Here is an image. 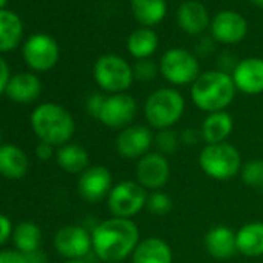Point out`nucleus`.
<instances>
[{
    "mask_svg": "<svg viewBox=\"0 0 263 263\" xmlns=\"http://www.w3.org/2000/svg\"><path fill=\"white\" fill-rule=\"evenodd\" d=\"M138 113V102L128 93L108 95L99 115V122L110 130H122L134 124Z\"/></svg>",
    "mask_w": 263,
    "mask_h": 263,
    "instance_id": "obj_10",
    "label": "nucleus"
},
{
    "mask_svg": "<svg viewBox=\"0 0 263 263\" xmlns=\"http://www.w3.org/2000/svg\"><path fill=\"white\" fill-rule=\"evenodd\" d=\"M13 241H14V246L17 251H21L24 254L34 252V251L41 249L42 231L31 220L21 221L13 229Z\"/></svg>",
    "mask_w": 263,
    "mask_h": 263,
    "instance_id": "obj_27",
    "label": "nucleus"
},
{
    "mask_svg": "<svg viewBox=\"0 0 263 263\" xmlns=\"http://www.w3.org/2000/svg\"><path fill=\"white\" fill-rule=\"evenodd\" d=\"M158 48V36L154 30L143 27L132 33L127 39V50L137 61L149 59Z\"/></svg>",
    "mask_w": 263,
    "mask_h": 263,
    "instance_id": "obj_26",
    "label": "nucleus"
},
{
    "mask_svg": "<svg viewBox=\"0 0 263 263\" xmlns=\"http://www.w3.org/2000/svg\"><path fill=\"white\" fill-rule=\"evenodd\" d=\"M56 161L62 171L74 175H81L84 171L90 167V155L87 149L74 143H67L58 147Z\"/></svg>",
    "mask_w": 263,
    "mask_h": 263,
    "instance_id": "obj_24",
    "label": "nucleus"
},
{
    "mask_svg": "<svg viewBox=\"0 0 263 263\" xmlns=\"http://www.w3.org/2000/svg\"><path fill=\"white\" fill-rule=\"evenodd\" d=\"M171 178V164L167 157L157 151L149 152L138 160L135 166V180L147 191H163Z\"/></svg>",
    "mask_w": 263,
    "mask_h": 263,
    "instance_id": "obj_11",
    "label": "nucleus"
},
{
    "mask_svg": "<svg viewBox=\"0 0 263 263\" xmlns=\"http://www.w3.org/2000/svg\"><path fill=\"white\" fill-rule=\"evenodd\" d=\"M198 53L201 54V56H204V54H208V53H211L212 50H214V42H212V39H209V37H203L201 41H200V44H198Z\"/></svg>",
    "mask_w": 263,
    "mask_h": 263,
    "instance_id": "obj_41",
    "label": "nucleus"
},
{
    "mask_svg": "<svg viewBox=\"0 0 263 263\" xmlns=\"http://www.w3.org/2000/svg\"><path fill=\"white\" fill-rule=\"evenodd\" d=\"M132 13L143 27H154L160 24L167 13L166 0H130Z\"/></svg>",
    "mask_w": 263,
    "mask_h": 263,
    "instance_id": "obj_25",
    "label": "nucleus"
},
{
    "mask_svg": "<svg viewBox=\"0 0 263 263\" xmlns=\"http://www.w3.org/2000/svg\"><path fill=\"white\" fill-rule=\"evenodd\" d=\"M237 252L245 257L263 255V221L245 223L237 232Z\"/></svg>",
    "mask_w": 263,
    "mask_h": 263,
    "instance_id": "obj_23",
    "label": "nucleus"
},
{
    "mask_svg": "<svg viewBox=\"0 0 263 263\" xmlns=\"http://www.w3.org/2000/svg\"><path fill=\"white\" fill-rule=\"evenodd\" d=\"M5 4H7V0H0V8H2V7H4Z\"/></svg>",
    "mask_w": 263,
    "mask_h": 263,
    "instance_id": "obj_44",
    "label": "nucleus"
},
{
    "mask_svg": "<svg viewBox=\"0 0 263 263\" xmlns=\"http://www.w3.org/2000/svg\"><path fill=\"white\" fill-rule=\"evenodd\" d=\"M146 209L151 215L164 217V215H169L172 212L174 200L164 191H154V192H149V195H147Z\"/></svg>",
    "mask_w": 263,
    "mask_h": 263,
    "instance_id": "obj_30",
    "label": "nucleus"
},
{
    "mask_svg": "<svg viewBox=\"0 0 263 263\" xmlns=\"http://www.w3.org/2000/svg\"><path fill=\"white\" fill-rule=\"evenodd\" d=\"M241 181L254 189L263 187V160H249L243 163L240 171Z\"/></svg>",
    "mask_w": 263,
    "mask_h": 263,
    "instance_id": "obj_31",
    "label": "nucleus"
},
{
    "mask_svg": "<svg viewBox=\"0 0 263 263\" xmlns=\"http://www.w3.org/2000/svg\"><path fill=\"white\" fill-rule=\"evenodd\" d=\"M113 186V175L104 166H90L79 175L78 180V192L87 203H99L107 200Z\"/></svg>",
    "mask_w": 263,
    "mask_h": 263,
    "instance_id": "obj_14",
    "label": "nucleus"
},
{
    "mask_svg": "<svg viewBox=\"0 0 263 263\" xmlns=\"http://www.w3.org/2000/svg\"><path fill=\"white\" fill-rule=\"evenodd\" d=\"M234 130V119L232 116L223 110L206 115L201 122L200 134L206 144H220L226 143Z\"/></svg>",
    "mask_w": 263,
    "mask_h": 263,
    "instance_id": "obj_19",
    "label": "nucleus"
},
{
    "mask_svg": "<svg viewBox=\"0 0 263 263\" xmlns=\"http://www.w3.org/2000/svg\"><path fill=\"white\" fill-rule=\"evenodd\" d=\"M177 21L184 33L197 36L203 33L209 25V13L203 4L195 2V0H187L178 7Z\"/></svg>",
    "mask_w": 263,
    "mask_h": 263,
    "instance_id": "obj_21",
    "label": "nucleus"
},
{
    "mask_svg": "<svg viewBox=\"0 0 263 263\" xmlns=\"http://www.w3.org/2000/svg\"><path fill=\"white\" fill-rule=\"evenodd\" d=\"M10 79H11L10 78V67L2 58H0V95L5 93Z\"/></svg>",
    "mask_w": 263,
    "mask_h": 263,
    "instance_id": "obj_39",
    "label": "nucleus"
},
{
    "mask_svg": "<svg viewBox=\"0 0 263 263\" xmlns=\"http://www.w3.org/2000/svg\"><path fill=\"white\" fill-rule=\"evenodd\" d=\"M160 73L163 78L177 87L194 84L200 73V62L195 54L183 48L167 50L160 61Z\"/></svg>",
    "mask_w": 263,
    "mask_h": 263,
    "instance_id": "obj_8",
    "label": "nucleus"
},
{
    "mask_svg": "<svg viewBox=\"0 0 263 263\" xmlns=\"http://www.w3.org/2000/svg\"><path fill=\"white\" fill-rule=\"evenodd\" d=\"M211 33L214 41L224 45L238 44L248 33V22L235 11H221L214 17L211 24Z\"/></svg>",
    "mask_w": 263,
    "mask_h": 263,
    "instance_id": "obj_15",
    "label": "nucleus"
},
{
    "mask_svg": "<svg viewBox=\"0 0 263 263\" xmlns=\"http://www.w3.org/2000/svg\"><path fill=\"white\" fill-rule=\"evenodd\" d=\"M158 73H160V65H157L151 59L137 61V64L134 65V76L140 82H151L158 76Z\"/></svg>",
    "mask_w": 263,
    "mask_h": 263,
    "instance_id": "obj_32",
    "label": "nucleus"
},
{
    "mask_svg": "<svg viewBox=\"0 0 263 263\" xmlns=\"http://www.w3.org/2000/svg\"><path fill=\"white\" fill-rule=\"evenodd\" d=\"M64 263H91V261H88V260H85V258H76V260H67V261H64Z\"/></svg>",
    "mask_w": 263,
    "mask_h": 263,
    "instance_id": "obj_42",
    "label": "nucleus"
},
{
    "mask_svg": "<svg viewBox=\"0 0 263 263\" xmlns=\"http://www.w3.org/2000/svg\"><path fill=\"white\" fill-rule=\"evenodd\" d=\"M204 248L211 257L218 260H228L237 254L235 232L224 224L214 226L204 235Z\"/></svg>",
    "mask_w": 263,
    "mask_h": 263,
    "instance_id": "obj_17",
    "label": "nucleus"
},
{
    "mask_svg": "<svg viewBox=\"0 0 263 263\" xmlns=\"http://www.w3.org/2000/svg\"><path fill=\"white\" fill-rule=\"evenodd\" d=\"M231 76L237 91L251 96L263 93V59L246 58L238 61Z\"/></svg>",
    "mask_w": 263,
    "mask_h": 263,
    "instance_id": "obj_16",
    "label": "nucleus"
},
{
    "mask_svg": "<svg viewBox=\"0 0 263 263\" xmlns=\"http://www.w3.org/2000/svg\"><path fill=\"white\" fill-rule=\"evenodd\" d=\"M251 2H252L255 7H260V8H263V0H251Z\"/></svg>",
    "mask_w": 263,
    "mask_h": 263,
    "instance_id": "obj_43",
    "label": "nucleus"
},
{
    "mask_svg": "<svg viewBox=\"0 0 263 263\" xmlns=\"http://www.w3.org/2000/svg\"><path fill=\"white\" fill-rule=\"evenodd\" d=\"M0 146H2V132H0Z\"/></svg>",
    "mask_w": 263,
    "mask_h": 263,
    "instance_id": "obj_45",
    "label": "nucleus"
},
{
    "mask_svg": "<svg viewBox=\"0 0 263 263\" xmlns=\"http://www.w3.org/2000/svg\"><path fill=\"white\" fill-rule=\"evenodd\" d=\"M237 64H238V61H237L235 54L231 53V51H224L217 59V65H218L217 70H220L223 73H228V74H232V71L235 70Z\"/></svg>",
    "mask_w": 263,
    "mask_h": 263,
    "instance_id": "obj_34",
    "label": "nucleus"
},
{
    "mask_svg": "<svg viewBox=\"0 0 263 263\" xmlns=\"http://www.w3.org/2000/svg\"><path fill=\"white\" fill-rule=\"evenodd\" d=\"M155 135L149 125L132 124L118 132L115 140V149L124 160H140L154 147Z\"/></svg>",
    "mask_w": 263,
    "mask_h": 263,
    "instance_id": "obj_9",
    "label": "nucleus"
},
{
    "mask_svg": "<svg viewBox=\"0 0 263 263\" xmlns=\"http://www.w3.org/2000/svg\"><path fill=\"white\" fill-rule=\"evenodd\" d=\"M42 91L41 81L33 73H19L13 76L7 85V96L16 104H31Z\"/></svg>",
    "mask_w": 263,
    "mask_h": 263,
    "instance_id": "obj_22",
    "label": "nucleus"
},
{
    "mask_svg": "<svg viewBox=\"0 0 263 263\" xmlns=\"http://www.w3.org/2000/svg\"><path fill=\"white\" fill-rule=\"evenodd\" d=\"M25 255H27L28 263H48L47 255L41 249H37L34 252H30V254H25Z\"/></svg>",
    "mask_w": 263,
    "mask_h": 263,
    "instance_id": "obj_40",
    "label": "nucleus"
},
{
    "mask_svg": "<svg viewBox=\"0 0 263 263\" xmlns=\"http://www.w3.org/2000/svg\"><path fill=\"white\" fill-rule=\"evenodd\" d=\"M24 58L30 68L36 71H48L59 61V47L53 37L47 34H34L24 47Z\"/></svg>",
    "mask_w": 263,
    "mask_h": 263,
    "instance_id": "obj_13",
    "label": "nucleus"
},
{
    "mask_svg": "<svg viewBox=\"0 0 263 263\" xmlns=\"http://www.w3.org/2000/svg\"><path fill=\"white\" fill-rule=\"evenodd\" d=\"M181 140H180V134L174 128H164V130H158L155 134V140H154V147L157 149L158 154L169 157L174 155L178 149H180Z\"/></svg>",
    "mask_w": 263,
    "mask_h": 263,
    "instance_id": "obj_29",
    "label": "nucleus"
},
{
    "mask_svg": "<svg viewBox=\"0 0 263 263\" xmlns=\"http://www.w3.org/2000/svg\"><path fill=\"white\" fill-rule=\"evenodd\" d=\"M105 98L102 93H93L87 98V102H85V108H87V113L95 118V119H99V115H101V110L104 107V102H105Z\"/></svg>",
    "mask_w": 263,
    "mask_h": 263,
    "instance_id": "obj_33",
    "label": "nucleus"
},
{
    "mask_svg": "<svg viewBox=\"0 0 263 263\" xmlns=\"http://www.w3.org/2000/svg\"><path fill=\"white\" fill-rule=\"evenodd\" d=\"M93 78L98 87L110 95L127 93L135 81L134 67L118 54H104L98 58L93 67Z\"/></svg>",
    "mask_w": 263,
    "mask_h": 263,
    "instance_id": "obj_6",
    "label": "nucleus"
},
{
    "mask_svg": "<svg viewBox=\"0 0 263 263\" xmlns=\"http://www.w3.org/2000/svg\"><path fill=\"white\" fill-rule=\"evenodd\" d=\"M53 155H54V146L42 141L36 146V157L41 161H48L50 158H53Z\"/></svg>",
    "mask_w": 263,
    "mask_h": 263,
    "instance_id": "obj_38",
    "label": "nucleus"
},
{
    "mask_svg": "<svg viewBox=\"0 0 263 263\" xmlns=\"http://www.w3.org/2000/svg\"><path fill=\"white\" fill-rule=\"evenodd\" d=\"M0 263H28L27 255L17 249H2L0 251Z\"/></svg>",
    "mask_w": 263,
    "mask_h": 263,
    "instance_id": "obj_35",
    "label": "nucleus"
},
{
    "mask_svg": "<svg viewBox=\"0 0 263 263\" xmlns=\"http://www.w3.org/2000/svg\"><path fill=\"white\" fill-rule=\"evenodd\" d=\"M200 169L215 181H229L235 178L243 166L241 155L231 143L206 144L198 155Z\"/></svg>",
    "mask_w": 263,
    "mask_h": 263,
    "instance_id": "obj_5",
    "label": "nucleus"
},
{
    "mask_svg": "<svg viewBox=\"0 0 263 263\" xmlns=\"http://www.w3.org/2000/svg\"><path fill=\"white\" fill-rule=\"evenodd\" d=\"M119 263H124V261H119Z\"/></svg>",
    "mask_w": 263,
    "mask_h": 263,
    "instance_id": "obj_46",
    "label": "nucleus"
},
{
    "mask_svg": "<svg viewBox=\"0 0 263 263\" xmlns=\"http://www.w3.org/2000/svg\"><path fill=\"white\" fill-rule=\"evenodd\" d=\"M130 260L132 263H174V252L166 240L152 235L140 240Z\"/></svg>",
    "mask_w": 263,
    "mask_h": 263,
    "instance_id": "obj_18",
    "label": "nucleus"
},
{
    "mask_svg": "<svg viewBox=\"0 0 263 263\" xmlns=\"http://www.w3.org/2000/svg\"><path fill=\"white\" fill-rule=\"evenodd\" d=\"M30 161L22 147L16 144L0 146V175L8 180H21L27 175Z\"/></svg>",
    "mask_w": 263,
    "mask_h": 263,
    "instance_id": "obj_20",
    "label": "nucleus"
},
{
    "mask_svg": "<svg viewBox=\"0 0 263 263\" xmlns=\"http://www.w3.org/2000/svg\"><path fill=\"white\" fill-rule=\"evenodd\" d=\"M13 229L14 228H13L11 220L7 215L0 214V248H2L8 241V238L13 235Z\"/></svg>",
    "mask_w": 263,
    "mask_h": 263,
    "instance_id": "obj_36",
    "label": "nucleus"
},
{
    "mask_svg": "<svg viewBox=\"0 0 263 263\" xmlns=\"http://www.w3.org/2000/svg\"><path fill=\"white\" fill-rule=\"evenodd\" d=\"M149 192L137 180H122L116 183L108 197L107 208L111 217L134 220L143 209H146Z\"/></svg>",
    "mask_w": 263,
    "mask_h": 263,
    "instance_id": "obj_7",
    "label": "nucleus"
},
{
    "mask_svg": "<svg viewBox=\"0 0 263 263\" xmlns=\"http://www.w3.org/2000/svg\"><path fill=\"white\" fill-rule=\"evenodd\" d=\"M200 137H201V134L195 128H187L183 132V134H180L181 144H186V146H195L200 141Z\"/></svg>",
    "mask_w": 263,
    "mask_h": 263,
    "instance_id": "obj_37",
    "label": "nucleus"
},
{
    "mask_svg": "<svg viewBox=\"0 0 263 263\" xmlns=\"http://www.w3.org/2000/svg\"><path fill=\"white\" fill-rule=\"evenodd\" d=\"M237 88L232 76L220 70H211L201 73L191 85V99L201 111L215 113L226 110L234 98Z\"/></svg>",
    "mask_w": 263,
    "mask_h": 263,
    "instance_id": "obj_3",
    "label": "nucleus"
},
{
    "mask_svg": "<svg viewBox=\"0 0 263 263\" xmlns=\"http://www.w3.org/2000/svg\"><path fill=\"white\" fill-rule=\"evenodd\" d=\"M54 248L56 251L65 257L67 260L84 258L91 246V232H88L81 224H65L54 235Z\"/></svg>",
    "mask_w": 263,
    "mask_h": 263,
    "instance_id": "obj_12",
    "label": "nucleus"
},
{
    "mask_svg": "<svg viewBox=\"0 0 263 263\" xmlns=\"http://www.w3.org/2000/svg\"><path fill=\"white\" fill-rule=\"evenodd\" d=\"M140 240V228L130 218L110 217L91 231L93 252L104 263L124 261L134 254Z\"/></svg>",
    "mask_w": 263,
    "mask_h": 263,
    "instance_id": "obj_1",
    "label": "nucleus"
},
{
    "mask_svg": "<svg viewBox=\"0 0 263 263\" xmlns=\"http://www.w3.org/2000/svg\"><path fill=\"white\" fill-rule=\"evenodd\" d=\"M34 135L42 143L61 147L73 138L76 122L71 113L54 102H45L34 108L30 118Z\"/></svg>",
    "mask_w": 263,
    "mask_h": 263,
    "instance_id": "obj_2",
    "label": "nucleus"
},
{
    "mask_svg": "<svg viewBox=\"0 0 263 263\" xmlns=\"http://www.w3.org/2000/svg\"><path fill=\"white\" fill-rule=\"evenodd\" d=\"M22 33L21 19L11 11L0 10V51L14 50L21 44Z\"/></svg>",
    "mask_w": 263,
    "mask_h": 263,
    "instance_id": "obj_28",
    "label": "nucleus"
},
{
    "mask_svg": "<svg viewBox=\"0 0 263 263\" xmlns=\"http://www.w3.org/2000/svg\"><path fill=\"white\" fill-rule=\"evenodd\" d=\"M186 101L177 88L163 87L152 91L144 102V118L152 130L172 128L181 118Z\"/></svg>",
    "mask_w": 263,
    "mask_h": 263,
    "instance_id": "obj_4",
    "label": "nucleus"
}]
</instances>
